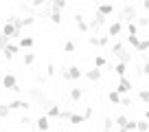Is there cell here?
<instances>
[{"label": "cell", "mask_w": 149, "mask_h": 132, "mask_svg": "<svg viewBox=\"0 0 149 132\" xmlns=\"http://www.w3.org/2000/svg\"><path fill=\"white\" fill-rule=\"evenodd\" d=\"M29 97H31L33 101H37V106H42V108H46V110L51 108V106H55V101H51L42 88H29Z\"/></svg>", "instance_id": "cell-1"}, {"label": "cell", "mask_w": 149, "mask_h": 132, "mask_svg": "<svg viewBox=\"0 0 149 132\" xmlns=\"http://www.w3.org/2000/svg\"><path fill=\"white\" fill-rule=\"evenodd\" d=\"M140 15H138V9H136V5H125L121 11H118V22H136Z\"/></svg>", "instance_id": "cell-2"}, {"label": "cell", "mask_w": 149, "mask_h": 132, "mask_svg": "<svg viewBox=\"0 0 149 132\" xmlns=\"http://www.w3.org/2000/svg\"><path fill=\"white\" fill-rule=\"evenodd\" d=\"M59 77L61 79H68V81H74V79H81V75H86L84 71H81L79 66H64V68H59Z\"/></svg>", "instance_id": "cell-3"}, {"label": "cell", "mask_w": 149, "mask_h": 132, "mask_svg": "<svg viewBox=\"0 0 149 132\" xmlns=\"http://www.w3.org/2000/svg\"><path fill=\"white\" fill-rule=\"evenodd\" d=\"M132 88H134V84H132V79H130V77H121L114 90H116V93L121 95V97H125V95H130V93H132Z\"/></svg>", "instance_id": "cell-4"}, {"label": "cell", "mask_w": 149, "mask_h": 132, "mask_svg": "<svg viewBox=\"0 0 149 132\" xmlns=\"http://www.w3.org/2000/svg\"><path fill=\"white\" fill-rule=\"evenodd\" d=\"M2 86H5L7 90H13V93H22V90H24V88H20L15 75H11V73H7V75L2 77Z\"/></svg>", "instance_id": "cell-5"}, {"label": "cell", "mask_w": 149, "mask_h": 132, "mask_svg": "<svg viewBox=\"0 0 149 132\" xmlns=\"http://www.w3.org/2000/svg\"><path fill=\"white\" fill-rule=\"evenodd\" d=\"M103 24H105V15H101V13H97V11H94V15L90 18V31L97 33Z\"/></svg>", "instance_id": "cell-6"}, {"label": "cell", "mask_w": 149, "mask_h": 132, "mask_svg": "<svg viewBox=\"0 0 149 132\" xmlns=\"http://www.w3.org/2000/svg\"><path fill=\"white\" fill-rule=\"evenodd\" d=\"M74 27L79 29L81 33H88V31H90V22L86 20L84 13H74Z\"/></svg>", "instance_id": "cell-7"}, {"label": "cell", "mask_w": 149, "mask_h": 132, "mask_svg": "<svg viewBox=\"0 0 149 132\" xmlns=\"http://www.w3.org/2000/svg\"><path fill=\"white\" fill-rule=\"evenodd\" d=\"M2 35H7V38H24L22 33L15 29L13 22H5V27H2Z\"/></svg>", "instance_id": "cell-8"}, {"label": "cell", "mask_w": 149, "mask_h": 132, "mask_svg": "<svg viewBox=\"0 0 149 132\" xmlns=\"http://www.w3.org/2000/svg\"><path fill=\"white\" fill-rule=\"evenodd\" d=\"M48 128H51V119H48L46 114H42V117L35 119V130L37 132H46Z\"/></svg>", "instance_id": "cell-9"}, {"label": "cell", "mask_w": 149, "mask_h": 132, "mask_svg": "<svg viewBox=\"0 0 149 132\" xmlns=\"http://www.w3.org/2000/svg\"><path fill=\"white\" fill-rule=\"evenodd\" d=\"M123 33V22H112L110 27H107V35H110V38H116V35H121Z\"/></svg>", "instance_id": "cell-10"}, {"label": "cell", "mask_w": 149, "mask_h": 132, "mask_svg": "<svg viewBox=\"0 0 149 132\" xmlns=\"http://www.w3.org/2000/svg\"><path fill=\"white\" fill-rule=\"evenodd\" d=\"M9 108L11 110H29L31 104H29V101H22V99H15V101H9Z\"/></svg>", "instance_id": "cell-11"}, {"label": "cell", "mask_w": 149, "mask_h": 132, "mask_svg": "<svg viewBox=\"0 0 149 132\" xmlns=\"http://www.w3.org/2000/svg\"><path fill=\"white\" fill-rule=\"evenodd\" d=\"M18 51H20V46H18V44H9V46H7L5 51H2V53H5V60H13Z\"/></svg>", "instance_id": "cell-12"}, {"label": "cell", "mask_w": 149, "mask_h": 132, "mask_svg": "<svg viewBox=\"0 0 149 132\" xmlns=\"http://www.w3.org/2000/svg\"><path fill=\"white\" fill-rule=\"evenodd\" d=\"M86 77H88L90 81H99L103 77V71L101 68H92V71H86Z\"/></svg>", "instance_id": "cell-13"}, {"label": "cell", "mask_w": 149, "mask_h": 132, "mask_svg": "<svg viewBox=\"0 0 149 132\" xmlns=\"http://www.w3.org/2000/svg\"><path fill=\"white\" fill-rule=\"evenodd\" d=\"M97 13H101V15H112L114 13V5H97Z\"/></svg>", "instance_id": "cell-14"}, {"label": "cell", "mask_w": 149, "mask_h": 132, "mask_svg": "<svg viewBox=\"0 0 149 132\" xmlns=\"http://www.w3.org/2000/svg\"><path fill=\"white\" fill-rule=\"evenodd\" d=\"M33 44H35V40H33L31 35H24V38H20L18 46L20 48H33Z\"/></svg>", "instance_id": "cell-15"}, {"label": "cell", "mask_w": 149, "mask_h": 132, "mask_svg": "<svg viewBox=\"0 0 149 132\" xmlns=\"http://www.w3.org/2000/svg\"><path fill=\"white\" fill-rule=\"evenodd\" d=\"M44 114H46V117H48V119H51V117H55V119H59V117H61V108H59V106H57V104H55V106H51V108H48V110H46V112H44Z\"/></svg>", "instance_id": "cell-16"}, {"label": "cell", "mask_w": 149, "mask_h": 132, "mask_svg": "<svg viewBox=\"0 0 149 132\" xmlns=\"http://www.w3.org/2000/svg\"><path fill=\"white\" fill-rule=\"evenodd\" d=\"M103 130H110V132H114V130H116V119L105 117V119H103Z\"/></svg>", "instance_id": "cell-17"}, {"label": "cell", "mask_w": 149, "mask_h": 132, "mask_svg": "<svg viewBox=\"0 0 149 132\" xmlns=\"http://www.w3.org/2000/svg\"><path fill=\"white\" fill-rule=\"evenodd\" d=\"M84 93H86V90H84V88H70V93H68V97H70V99H72V101H79V99H81V97H84Z\"/></svg>", "instance_id": "cell-18"}, {"label": "cell", "mask_w": 149, "mask_h": 132, "mask_svg": "<svg viewBox=\"0 0 149 132\" xmlns=\"http://www.w3.org/2000/svg\"><path fill=\"white\" fill-rule=\"evenodd\" d=\"M123 51H125L123 42H112V44H110V53H112V55H121Z\"/></svg>", "instance_id": "cell-19"}, {"label": "cell", "mask_w": 149, "mask_h": 132, "mask_svg": "<svg viewBox=\"0 0 149 132\" xmlns=\"http://www.w3.org/2000/svg\"><path fill=\"white\" fill-rule=\"evenodd\" d=\"M51 9L57 11V13H61V11L66 9V0H53V2H51Z\"/></svg>", "instance_id": "cell-20"}, {"label": "cell", "mask_w": 149, "mask_h": 132, "mask_svg": "<svg viewBox=\"0 0 149 132\" xmlns=\"http://www.w3.org/2000/svg\"><path fill=\"white\" fill-rule=\"evenodd\" d=\"M107 99H110V104L121 106V95H118L116 90H110V93H107Z\"/></svg>", "instance_id": "cell-21"}, {"label": "cell", "mask_w": 149, "mask_h": 132, "mask_svg": "<svg viewBox=\"0 0 149 132\" xmlns=\"http://www.w3.org/2000/svg\"><path fill=\"white\" fill-rule=\"evenodd\" d=\"M116 60L121 62V64L127 66V64H132V53H130V51H123L121 55H116Z\"/></svg>", "instance_id": "cell-22"}, {"label": "cell", "mask_w": 149, "mask_h": 132, "mask_svg": "<svg viewBox=\"0 0 149 132\" xmlns=\"http://www.w3.org/2000/svg\"><path fill=\"white\" fill-rule=\"evenodd\" d=\"M114 73H116V75H118V79H121V77H125L127 66H125V64H121V62H116V64H114Z\"/></svg>", "instance_id": "cell-23"}, {"label": "cell", "mask_w": 149, "mask_h": 132, "mask_svg": "<svg viewBox=\"0 0 149 132\" xmlns=\"http://www.w3.org/2000/svg\"><path fill=\"white\" fill-rule=\"evenodd\" d=\"M84 121H86V117H84V114L72 112V117H70V123H72V126H79V123H84Z\"/></svg>", "instance_id": "cell-24"}, {"label": "cell", "mask_w": 149, "mask_h": 132, "mask_svg": "<svg viewBox=\"0 0 149 132\" xmlns=\"http://www.w3.org/2000/svg\"><path fill=\"white\" fill-rule=\"evenodd\" d=\"M22 62H24V66H33L35 64V53H24Z\"/></svg>", "instance_id": "cell-25"}, {"label": "cell", "mask_w": 149, "mask_h": 132, "mask_svg": "<svg viewBox=\"0 0 149 132\" xmlns=\"http://www.w3.org/2000/svg\"><path fill=\"white\" fill-rule=\"evenodd\" d=\"M20 123H22V128H24V130H29V128H31L35 121H33V119L29 117V114H24V117H20Z\"/></svg>", "instance_id": "cell-26"}, {"label": "cell", "mask_w": 149, "mask_h": 132, "mask_svg": "<svg viewBox=\"0 0 149 132\" xmlns=\"http://www.w3.org/2000/svg\"><path fill=\"white\" fill-rule=\"evenodd\" d=\"M127 44H130L132 48H138V44H140V38H138V35H127Z\"/></svg>", "instance_id": "cell-27"}, {"label": "cell", "mask_w": 149, "mask_h": 132, "mask_svg": "<svg viewBox=\"0 0 149 132\" xmlns=\"http://www.w3.org/2000/svg\"><path fill=\"white\" fill-rule=\"evenodd\" d=\"M64 51L66 53H74V51H77V44H74L72 40H66V42H64Z\"/></svg>", "instance_id": "cell-28"}, {"label": "cell", "mask_w": 149, "mask_h": 132, "mask_svg": "<svg viewBox=\"0 0 149 132\" xmlns=\"http://www.w3.org/2000/svg\"><path fill=\"white\" fill-rule=\"evenodd\" d=\"M103 66H107V60L103 55H97L94 57V68H103Z\"/></svg>", "instance_id": "cell-29"}, {"label": "cell", "mask_w": 149, "mask_h": 132, "mask_svg": "<svg viewBox=\"0 0 149 132\" xmlns=\"http://www.w3.org/2000/svg\"><path fill=\"white\" fill-rule=\"evenodd\" d=\"M138 99L143 101V104H149V88H143V90H138Z\"/></svg>", "instance_id": "cell-30"}, {"label": "cell", "mask_w": 149, "mask_h": 132, "mask_svg": "<svg viewBox=\"0 0 149 132\" xmlns=\"http://www.w3.org/2000/svg\"><path fill=\"white\" fill-rule=\"evenodd\" d=\"M127 123H130V119L125 114H118L116 117V128H127Z\"/></svg>", "instance_id": "cell-31"}, {"label": "cell", "mask_w": 149, "mask_h": 132, "mask_svg": "<svg viewBox=\"0 0 149 132\" xmlns=\"http://www.w3.org/2000/svg\"><path fill=\"white\" fill-rule=\"evenodd\" d=\"M35 18H37V15H24V18H22V29H24V27H31V24H35Z\"/></svg>", "instance_id": "cell-32"}, {"label": "cell", "mask_w": 149, "mask_h": 132, "mask_svg": "<svg viewBox=\"0 0 149 132\" xmlns=\"http://www.w3.org/2000/svg\"><path fill=\"white\" fill-rule=\"evenodd\" d=\"M127 35H138V24H136V22L127 24Z\"/></svg>", "instance_id": "cell-33"}, {"label": "cell", "mask_w": 149, "mask_h": 132, "mask_svg": "<svg viewBox=\"0 0 149 132\" xmlns=\"http://www.w3.org/2000/svg\"><path fill=\"white\" fill-rule=\"evenodd\" d=\"M138 132H149V121L147 119H140L138 121Z\"/></svg>", "instance_id": "cell-34"}, {"label": "cell", "mask_w": 149, "mask_h": 132, "mask_svg": "<svg viewBox=\"0 0 149 132\" xmlns=\"http://www.w3.org/2000/svg\"><path fill=\"white\" fill-rule=\"evenodd\" d=\"M81 114H84V117H86V121H88V119H92V114H94V108H92V106H86V108H84V112H81Z\"/></svg>", "instance_id": "cell-35"}, {"label": "cell", "mask_w": 149, "mask_h": 132, "mask_svg": "<svg viewBox=\"0 0 149 132\" xmlns=\"http://www.w3.org/2000/svg\"><path fill=\"white\" fill-rule=\"evenodd\" d=\"M138 53H145V51H149V40H140V44H138V48H136Z\"/></svg>", "instance_id": "cell-36"}, {"label": "cell", "mask_w": 149, "mask_h": 132, "mask_svg": "<svg viewBox=\"0 0 149 132\" xmlns=\"http://www.w3.org/2000/svg\"><path fill=\"white\" fill-rule=\"evenodd\" d=\"M9 40H11V38H7V35H2V33H0V48H2V51H5V48L11 44Z\"/></svg>", "instance_id": "cell-37"}, {"label": "cell", "mask_w": 149, "mask_h": 132, "mask_svg": "<svg viewBox=\"0 0 149 132\" xmlns=\"http://www.w3.org/2000/svg\"><path fill=\"white\" fill-rule=\"evenodd\" d=\"M48 20H51L53 24H61V13H57V11H53V13H51V18H48Z\"/></svg>", "instance_id": "cell-38"}, {"label": "cell", "mask_w": 149, "mask_h": 132, "mask_svg": "<svg viewBox=\"0 0 149 132\" xmlns=\"http://www.w3.org/2000/svg\"><path fill=\"white\" fill-rule=\"evenodd\" d=\"M110 40H112L110 35H99V46H101V48L107 46V44H110Z\"/></svg>", "instance_id": "cell-39"}, {"label": "cell", "mask_w": 149, "mask_h": 132, "mask_svg": "<svg viewBox=\"0 0 149 132\" xmlns=\"http://www.w3.org/2000/svg\"><path fill=\"white\" fill-rule=\"evenodd\" d=\"M136 24H138V27H149V15H140V18L136 20Z\"/></svg>", "instance_id": "cell-40"}, {"label": "cell", "mask_w": 149, "mask_h": 132, "mask_svg": "<svg viewBox=\"0 0 149 132\" xmlns=\"http://www.w3.org/2000/svg\"><path fill=\"white\" fill-rule=\"evenodd\" d=\"M44 81H46V75H44V73H37V75H35V84L44 86Z\"/></svg>", "instance_id": "cell-41"}, {"label": "cell", "mask_w": 149, "mask_h": 132, "mask_svg": "<svg viewBox=\"0 0 149 132\" xmlns=\"http://www.w3.org/2000/svg\"><path fill=\"white\" fill-rule=\"evenodd\" d=\"M121 106H125V108H130V106H132V97H130V95L121 97Z\"/></svg>", "instance_id": "cell-42"}, {"label": "cell", "mask_w": 149, "mask_h": 132, "mask_svg": "<svg viewBox=\"0 0 149 132\" xmlns=\"http://www.w3.org/2000/svg\"><path fill=\"white\" fill-rule=\"evenodd\" d=\"M55 73H57V68H55L53 64H48V66H46V77H53Z\"/></svg>", "instance_id": "cell-43"}, {"label": "cell", "mask_w": 149, "mask_h": 132, "mask_svg": "<svg viewBox=\"0 0 149 132\" xmlns=\"http://www.w3.org/2000/svg\"><path fill=\"white\" fill-rule=\"evenodd\" d=\"M143 60H145V64H143V75H149V57L143 55Z\"/></svg>", "instance_id": "cell-44"}, {"label": "cell", "mask_w": 149, "mask_h": 132, "mask_svg": "<svg viewBox=\"0 0 149 132\" xmlns=\"http://www.w3.org/2000/svg\"><path fill=\"white\" fill-rule=\"evenodd\" d=\"M88 42L92 44V46H99V38H97V35H90V38H88Z\"/></svg>", "instance_id": "cell-45"}, {"label": "cell", "mask_w": 149, "mask_h": 132, "mask_svg": "<svg viewBox=\"0 0 149 132\" xmlns=\"http://www.w3.org/2000/svg\"><path fill=\"white\" fill-rule=\"evenodd\" d=\"M143 9H147V11H149V0H145V2H143Z\"/></svg>", "instance_id": "cell-46"}, {"label": "cell", "mask_w": 149, "mask_h": 132, "mask_svg": "<svg viewBox=\"0 0 149 132\" xmlns=\"http://www.w3.org/2000/svg\"><path fill=\"white\" fill-rule=\"evenodd\" d=\"M114 132H127V128H116Z\"/></svg>", "instance_id": "cell-47"}, {"label": "cell", "mask_w": 149, "mask_h": 132, "mask_svg": "<svg viewBox=\"0 0 149 132\" xmlns=\"http://www.w3.org/2000/svg\"><path fill=\"white\" fill-rule=\"evenodd\" d=\"M145 119H147V121H149V108L145 110Z\"/></svg>", "instance_id": "cell-48"}, {"label": "cell", "mask_w": 149, "mask_h": 132, "mask_svg": "<svg viewBox=\"0 0 149 132\" xmlns=\"http://www.w3.org/2000/svg\"><path fill=\"white\" fill-rule=\"evenodd\" d=\"M101 132H110V130H101Z\"/></svg>", "instance_id": "cell-49"}, {"label": "cell", "mask_w": 149, "mask_h": 132, "mask_svg": "<svg viewBox=\"0 0 149 132\" xmlns=\"http://www.w3.org/2000/svg\"><path fill=\"white\" fill-rule=\"evenodd\" d=\"M66 132H72V130H66Z\"/></svg>", "instance_id": "cell-50"}, {"label": "cell", "mask_w": 149, "mask_h": 132, "mask_svg": "<svg viewBox=\"0 0 149 132\" xmlns=\"http://www.w3.org/2000/svg\"><path fill=\"white\" fill-rule=\"evenodd\" d=\"M31 132H37V130H31Z\"/></svg>", "instance_id": "cell-51"}, {"label": "cell", "mask_w": 149, "mask_h": 132, "mask_svg": "<svg viewBox=\"0 0 149 132\" xmlns=\"http://www.w3.org/2000/svg\"><path fill=\"white\" fill-rule=\"evenodd\" d=\"M0 132H2V130H0Z\"/></svg>", "instance_id": "cell-52"}]
</instances>
